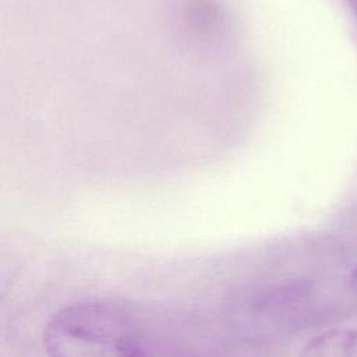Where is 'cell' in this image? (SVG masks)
I'll return each mask as SVG.
<instances>
[{
	"label": "cell",
	"instance_id": "277c9868",
	"mask_svg": "<svg viewBox=\"0 0 357 357\" xmlns=\"http://www.w3.org/2000/svg\"><path fill=\"white\" fill-rule=\"evenodd\" d=\"M347 1H349L350 7H351V10H353V13H354V15L357 18V0H347Z\"/></svg>",
	"mask_w": 357,
	"mask_h": 357
},
{
	"label": "cell",
	"instance_id": "3957f363",
	"mask_svg": "<svg viewBox=\"0 0 357 357\" xmlns=\"http://www.w3.org/2000/svg\"><path fill=\"white\" fill-rule=\"evenodd\" d=\"M350 280H351V286L357 290V266L354 268V271L350 275Z\"/></svg>",
	"mask_w": 357,
	"mask_h": 357
},
{
	"label": "cell",
	"instance_id": "7a4b0ae2",
	"mask_svg": "<svg viewBox=\"0 0 357 357\" xmlns=\"http://www.w3.org/2000/svg\"><path fill=\"white\" fill-rule=\"evenodd\" d=\"M298 357H357V329H328L310 339Z\"/></svg>",
	"mask_w": 357,
	"mask_h": 357
},
{
	"label": "cell",
	"instance_id": "6da1fadb",
	"mask_svg": "<svg viewBox=\"0 0 357 357\" xmlns=\"http://www.w3.org/2000/svg\"><path fill=\"white\" fill-rule=\"evenodd\" d=\"M49 357H148L126 311L106 301H81L59 310L43 332Z\"/></svg>",
	"mask_w": 357,
	"mask_h": 357
}]
</instances>
